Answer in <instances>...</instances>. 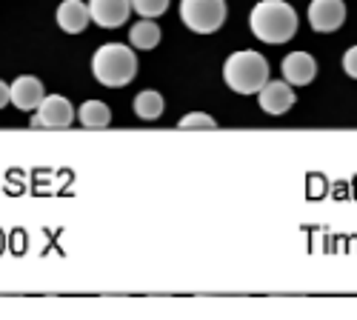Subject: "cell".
<instances>
[{
    "mask_svg": "<svg viewBox=\"0 0 357 320\" xmlns=\"http://www.w3.org/2000/svg\"><path fill=\"white\" fill-rule=\"evenodd\" d=\"M343 72H346L351 80H357V46L346 49V54H343Z\"/></svg>",
    "mask_w": 357,
    "mask_h": 320,
    "instance_id": "e0dca14e",
    "label": "cell"
},
{
    "mask_svg": "<svg viewBox=\"0 0 357 320\" xmlns=\"http://www.w3.org/2000/svg\"><path fill=\"white\" fill-rule=\"evenodd\" d=\"M89 23H92V15H89V3H83V0H63L57 6V26L66 35H80Z\"/></svg>",
    "mask_w": 357,
    "mask_h": 320,
    "instance_id": "8fae6325",
    "label": "cell"
},
{
    "mask_svg": "<svg viewBox=\"0 0 357 320\" xmlns=\"http://www.w3.org/2000/svg\"><path fill=\"white\" fill-rule=\"evenodd\" d=\"M181 20L197 35H212L226 23V0H181Z\"/></svg>",
    "mask_w": 357,
    "mask_h": 320,
    "instance_id": "277c9868",
    "label": "cell"
},
{
    "mask_svg": "<svg viewBox=\"0 0 357 320\" xmlns=\"http://www.w3.org/2000/svg\"><path fill=\"white\" fill-rule=\"evenodd\" d=\"M129 43H132V49H140V52L158 49V43H160V26L152 17H143L140 23H135L129 29Z\"/></svg>",
    "mask_w": 357,
    "mask_h": 320,
    "instance_id": "7c38bea8",
    "label": "cell"
},
{
    "mask_svg": "<svg viewBox=\"0 0 357 320\" xmlns=\"http://www.w3.org/2000/svg\"><path fill=\"white\" fill-rule=\"evenodd\" d=\"M181 129H206V132H215L218 129V123H215V118H209L206 112H189L186 118H181Z\"/></svg>",
    "mask_w": 357,
    "mask_h": 320,
    "instance_id": "2e32d148",
    "label": "cell"
},
{
    "mask_svg": "<svg viewBox=\"0 0 357 320\" xmlns=\"http://www.w3.org/2000/svg\"><path fill=\"white\" fill-rule=\"evenodd\" d=\"M294 86L286 80H266L257 92V103L266 114H286L294 106Z\"/></svg>",
    "mask_w": 357,
    "mask_h": 320,
    "instance_id": "52a82bcc",
    "label": "cell"
},
{
    "mask_svg": "<svg viewBox=\"0 0 357 320\" xmlns=\"http://www.w3.org/2000/svg\"><path fill=\"white\" fill-rule=\"evenodd\" d=\"M9 98L12 103L20 109V112H35L40 106V100L46 98V89H43V83L32 75H20L15 77V83L9 86Z\"/></svg>",
    "mask_w": 357,
    "mask_h": 320,
    "instance_id": "9c48e42d",
    "label": "cell"
},
{
    "mask_svg": "<svg viewBox=\"0 0 357 320\" xmlns=\"http://www.w3.org/2000/svg\"><path fill=\"white\" fill-rule=\"evenodd\" d=\"M309 23L314 32L329 35L346 23V3L343 0H312L309 3Z\"/></svg>",
    "mask_w": 357,
    "mask_h": 320,
    "instance_id": "8992f818",
    "label": "cell"
},
{
    "mask_svg": "<svg viewBox=\"0 0 357 320\" xmlns=\"http://www.w3.org/2000/svg\"><path fill=\"white\" fill-rule=\"evenodd\" d=\"M89 15H92V23L103 29H117L129 20L132 0H89Z\"/></svg>",
    "mask_w": 357,
    "mask_h": 320,
    "instance_id": "ba28073f",
    "label": "cell"
},
{
    "mask_svg": "<svg viewBox=\"0 0 357 320\" xmlns=\"http://www.w3.org/2000/svg\"><path fill=\"white\" fill-rule=\"evenodd\" d=\"M163 109H166V100L155 89H143L135 98V114H137L140 121H158L160 114H163Z\"/></svg>",
    "mask_w": 357,
    "mask_h": 320,
    "instance_id": "5bb4252c",
    "label": "cell"
},
{
    "mask_svg": "<svg viewBox=\"0 0 357 320\" xmlns=\"http://www.w3.org/2000/svg\"><path fill=\"white\" fill-rule=\"evenodd\" d=\"M92 72L98 83L109 86V89H121L137 75V54L126 43H106L92 57Z\"/></svg>",
    "mask_w": 357,
    "mask_h": 320,
    "instance_id": "3957f363",
    "label": "cell"
},
{
    "mask_svg": "<svg viewBox=\"0 0 357 320\" xmlns=\"http://www.w3.org/2000/svg\"><path fill=\"white\" fill-rule=\"evenodd\" d=\"M223 80L237 95H257L260 86L269 80V61L252 49H241L226 57L223 63Z\"/></svg>",
    "mask_w": 357,
    "mask_h": 320,
    "instance_id": "7a4b0ae2",
    "label": "cell"
},
{
    "mask_svg": "<svg viewBox=\"0 0 357 320\" xmlns=\"http://www.w3.org/2000/svg\"><path fill=\"white\" fill-rule=\"evenodd\" d=\"M132 9L140 15V17H160L166 9H169V0H132Z\"/></svg>",
    "mask_w": 357,
    "mask_h": 320,
    "instance_id": "9a60e30c",
    "label": "cell"
},
{
    "mask_svg": "<svg viewBox=\"0 0 357 320\" xmlns=\"http://www.w3.org/2000/svg\"><path fill=\"white\" fill-rule=\"evenodd\" d=\"M75 123V106L63 95H46L35 109V129H69Z\"/></svg>",
    "mask_w": 357,
    "mask_h": 320,
    "instance_id": "5b68a950",
    "label": "cell"
},
{
    "mask_svg": "<svg viewBox=\"0 0 357 320\" xmlns=\"http://www.w3.org/2000/svg\"><path fill=\"white\" fill-rule=\"evenodd\" d=\"M252 35L263 43H289L297 35V12L286 0H260L249 15Z\"/></svg>",
    "mask_w": 357,
    "mask_h": 320,
    "instance_id": "6da1fadb",
    "label": "cell"
},
{
    "mask_svg": "<svg viewBox=\"0 0 357 320\" xmlns=\"http://www.w3.org/2000/svg\"><path fill=\"white\" fill-rule=\"evenodd\" d=\"M77 121L86 126V129H106L112 123V109L103 103V100H86L80 109H77Z\"/></svg>",
    "mask_w": 357,
    "mask_h": 320,
    "instance_id": "4fadbf2b",
    "label": "cell"
},
{
    "mask_svg": "<svg viewBox=\"0 0 357 320\" xmlns=\"http://www.w3.org/2000/svg\"><path fill=\"white\" fill-rule=\"evenodd\" d=\"M283 80L291 83V86H309L317 75V61L309 54V52H291L283 57Z\"/></svg>",
    "mask_w": 357,
    "mask_h": 320,
    "instance_id": "30bf717a",
    "label": "cell"
},
{
    "mask_svg": "<svg viewBox=\"0 0 357 320\" xmlns=\"http://www.w3.org/2000/svg\"><path fill=\"white\" fill-rule=\"evenodd\" d=\"M6 103H12V98H9V86H6L3 80H0V109H3Z\"/></svg>",
    "mask_w": 357,
    "mask_h": 320,
    "instance_id": "ac0fdd59",
    "label": "cell"
}]
</instances>
